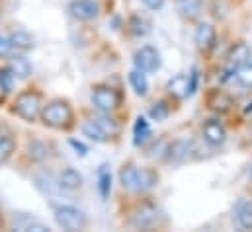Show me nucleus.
Instances as JSON below:
<instances>
[{
  "instance_id": "obj_1",
  "label": "nucleus",
  "mask_w": 252,
  "mask_h": 232,
  "mask_svg": "<svg viewBox=\"0 0 252 232\" xmlns=\"http://www.w3.org/2000/svg\"><path fill=\"white\" fill-rule=\"evenodd\" d=\"M41 121L53 129H66L72 121V108L66 100H53L41 108Z\"/></svg>"
},
{
  "instance_id": "obj_2",
  "label": "nucleus",
  "mask_w": 252,
  "mask_h": 232,
  "mask_svg": "<svg viewBox=\"0 0 252 232\" xmlns=\"http://www.w3.org/2000/svg\"><path fill=\"white\" fill-rule=\"evenodd\" d=\"M41 94L35 90H26L22 92L16 102H14V114L18 117H22L24 121H35L37 117L41 116Z\"/></svg>"
},
{
  "instance_id": "obj_3",
  "label": "nucleus",
  "mask_w": 252,
  "mask_h": 232,
  "mask_svg": "<svg viewBox=\"0 0 252 232\" xmlns=\"http://www.w3.org/2000/svg\"><path fill=\"white\" fill-rule=\"evenodd\" d=\"M55 221H57V225L61 229L70 232L84 231L88 227L86 215L80 209L72 207V205H59V207H55Z\"/></svg>"
},
{
  "instance_id": "obj_4",
  "label": "nucleus",
  "mask_w": 252,
  "mask_h": 232,
  "mask_svg": "<svg viewBox=\"0 0 252 232\" xmlns=\"http://www.w3.org/2000/svg\"><path fill=\"white\" fill-rule=\"evenodd\" d=\"M133 62H135V68L141 72H155L160 68V53L151 45H143L141 49L135 51Z\"/></svg>"
},
{
  "instance_id": "obj_5",
  "label": "nucleus",
  "mask_w": 252,
  "mask_h": 232,
  "mask_svg": "<svg viewBox=\"0 0 252 232\" xmlns=\"http://www.w3.org/2000/svg\"><path fill=\"white\" fill-rule=\"evenodd\" d=\"M92 104L100 112H112V110L118 108L120 98H118L116 90H112L110 86H96L92 90Z\"/></svg>"
},
{
  "instance_id": "obj_6",
  "label": "nucleus",
  "mask_w": 252,
  "mask_h": 232,
  "mask_svg": "<svg viewBox=\"0 0 252 232\" xmlns=\"http://www.w3.org/2000/svg\"><path fill=\"white\" fill-rule=\"evenodd\" d=\"M68 12L72 18L80 20V22H90L96 20L100 14V4L94 0H72L68 4Z\"/></svg>"
},
{
  "instance_id": "obj_7",
  "label": "nucleus",
  "mask_w": 252,
  "mask_h": 232,
  "mask_svg": "<svg viewBox=\"0 0 252 232\" xmlns=\"http://www.w3.org/2000/svg\"><path fill=\"white\" fill-rule=\"evenodd\" d=\"M201 135H203V141L211 146H219L225 143L227 139V133H225V127L217 121V119H209L203 123L201 127Z\"/></svg>"
},
{
  "instance_id": "obj_8",
  "label": "nucleus",
  "mask_w": 252,
  "mask_h": 232,
  "mask_svg": "<svg viewBox=\"0 0 252 232\" xmlns=\"http://www.w3.org/2000/svg\"><path fill=\"white\" fill-rule=\"evenodd\" d=\"M251 58H252L251 47H249L247 43L239 41V43H235V45L231 47V51H229V55H227V62H229L231 68L237 70V68L245 66L247 62H251Z\"/></svg>"
},
{
  "instance_id": "obj_9",
  "label": "nucleus",
  "mask_w": 252,
  "mask_h": 232,
  "mask_svg": "<svg viewBox=\"0 0 252 232\" xmlns=\"http://www.w3.org/2000/svg\"><path fill=\"white\" fill-rule=\"evenodd\" d=\"M157 209L153 207V205H143V207H139L137 211H135V215H133V219H131V225L135 227V229H149V227H153L155 225V221H157Z\"/></svg>"
},
{
  "instance_id": "obj_10",
  "label": "nucleus",
  "mask_w": 252,
  "mask_h": 232,
  "mask_svg": "<svg viewBox=\"0 0 252 232\" xmlns=\"http://www.w3.org/2000/svg\"><path fill=\"white\" fill-rule=\"evenodd\" d=\"M189 152H191V145H189L188 141H184V139H178V141H174V143L170 145L166 158H168V162H172V164H182L189 156Z\"/></svg>"
},
{
  "instance_id": "obj_11",
  "label": "nucleus",
  "mask_w": 252,
  "mask_h": 232,
  "mask_svg": "<svg viewBox=\"0 0 252 232\" xmlns=\"http://www.w3.org/2000/svg\"><path fill=\"white\" fill-rule=\"evenodd\" d=\"M166 90L174 98H186V96H189V78L186 74L172 76L168 80V84H166Z\"/></svg>"
},
{
  "instance_id": "obj_12",
  "label": "nucleus",
  "mask_w": 252,
  "mask_h": 232,
  "mask_svg": "<svg viewBox=\"0 0 252 232\" xmlns=\"http://www.w3.org/2000/svg\"><path fill=\"white\" fill-rule=\"evenodd\" d=\"M174 4H176L178 14L188 18V20L197 18L203 10V0H174Z\"/></svg>"
},
{
  "instance_id": "obj_13",
  "label": "nucleus",
  "mask_w": 252,
  "mask_h": 232,
  "mask_svg": "<svg viewBox=\"0 0 252 232\" xmlns=\"http://www.w3.org/2000/svg\"><path fill=\"white\" fill-rule=\"evenodd\" d=\"M193 37H195V43H197L199 49H207L215 41V28L211 24H199L195 28V35Z\"/></svg>"
},
{
  "instance_id": "obj_14",
  "label": "nucleus",
  "mask_w": 252,
  "mask_h": 232,
  "mask_svg": "<svg viewBox=\"0 0 252 232\" xmlns=\"http://www.w3.org/2000/svg\"><path fill=\"white\" fill-rule=\"evenodd\" d=\"M10 72L14 74V78H20V80H26V78H30V74H32V64H30V60L26 57H22V55H14V57L10 58Z\"/></svg>"
},
{
  "instance_id": "obj_15",
  "label": "nucleus",
  "mask_w": 252,
  "mask_h": 232,
  "mask_svg": "<svg viewBox=\"0 0 252 232\" xmlns=\"http://www.w3.org/2000/svg\"><path fill=\"white\" fill-rule=\"evenodd\" d=\"M14 227L18 231H35V232H47L51 231L47 225H43L41 221L33 219V217H28V215H20V217H14Z\"/></svg>"
},
{
  "instance_id": "obj_16",
  "label": "nucleus",
  "mask_w": 252,
  "mask_h": 232,
  "mask_svg": "<svg viewBox=\"0 0 252 232\" xmlns=\"http://www.w3.org/2000/svg\"><path fill=\"white\" fill-rule=\"evenodd\" d=\"M82 175L80 172H76L74 168H64L63 172L59 174V187L68 189V191H74L78 187H82Z\"/></svg>"
},
{
  "instance_id": "obj_17",
  "label": "nucleus",
  "mask_w": 252,
  "mask_h": 232,
  "mask_svg": "<svg viewBox=\"0 0 252 232\" xmlns=\"http://www.w3.org/2000/svg\"><path fill=\"white\" fill-rule=\"evenodd\" d=\"M80 131H82L84 137H88V139L94 141V143H108V135L100 129V125H98L94 119L84 121V123L80 125Z\"/></svg>"
},
{
  "instance_id": "obj_18",
  "label": "nucleus",
  "mask_w": 252,
  "mask_h": 232,
  "mask_svg": "<svg viewBox=\"0 0 252 232\" xmlns=\"http://www.w3.org/2000/svg\"><path fill=\"white\" fill-rule=\"evenodd\" d=\"M8 39H10V43H12V47H14L16 51H30V49H33V45H35L33 37H32L28 31H22V29L10 33Z\"/></svg>"
},
{
  "instance_id": "obj_19",
  "label": "nucleus",
  "mask_w": 252,
  "mask_h": 232,
  "mask_svg": "<svg viewBox=\"0 0 252 232\" xmlns=\"http://www.w3.org/2000/svg\"><path fill=\"white\" fill-rule=\"evenodd\" d=\"M98 193L102 199H108L112 193V172L108 164H102L98 168Z\"/></svg>"
},
{
  "instance_id": "obj_20",
  "label": "nucleus",
  "mask_w": 252,
  "mask_h": 232,
  "mask_svg": "<svg viewBox=\"0 0 252 232\" xmlns=\"http://www.w3.org/2000/svg\"><path fill=\"white\" fill-rule=\"evenodd\" d=\"M149 139H151V125H149V121H147L145 117H137L135 127H133V143H135L137 146H141V145H145Z\"/></svg>"
},
{
  "instance_id": "obj_21",
  "label": "nucleus",
  "mask_w": 252,
  "mask_h": 232,
  "mask_svg": "<svg viewBox=\"0 0 252 232\" xmlns=\"http://www.w3.org/2000/svg\"><path fill=\"white\" fill-rule=\"evenodd\" d=\"M137 175H139V170L133 164H126L120 170V183H122V187L127 189V191H137Z\"/></svg>"
},
{
  "instance_id": "obj_22",
  "label": "nucleus",
  "mask_w": 252,
  "mask_h": 232,
  "mask_svg": "<svg viewBox=\"0 0 252 232\" xmlns=\"http://www.w3.org/2000/svg\"><path fill=\"white\" fill-rule=\"evenodd\" d=\"M129 84H131V88L135 90L137 96L145 98V96L149 94V82H147L145 72H141V70H137V68L131 70V72H129Z\"/></svg>"
},
{
  "instance_id": "obj_23",
  "label": "nucleus",
  "mask_w": 252,
  "mask_h": 232,
  "mask_svg": "<svg viewBox=\"0 0 252 232\" xmlns=\"http://www.w3.org/2000/svg\"><path fill=\"white\" fill-rule=\"evenodd\" d=\"M158 181V174L149 170V168H143L139 170V175H137V191H149L157 185Z\"/></svg>"
},
{
  "instance_id": "obj_24",
  "label": "nucleus",
  "mask_w": 252,
  "mask_h": 232,
  "mask_svg": "<svg viewBox=\"0 0 252 232\" xmlns=\"http://www.w3.org/2000/svg\"><path fill=\"white\" fill-rule=\"evenodd\" d=\"M237 221L243 229H252V203L251 201H239L237 205Z\"/></svg>"
},
{
  "instance_id": "obj_25",
  "label": "nucleus",
  "mask_w": 252,
  "mask_h": 232,
  "mask_svg": "<svg viewBox=\"0 0 252 232\" xmlns=\"http://www.w3.org/2000/svg\"><path fill=\"white\" fill-rule=\"evenodd\" d=\"M94 121L100 125V129L108 135V139L110 137H116L118 133H120V125L112 119V117H108V116H100V117H94Z\"/></svg>"
},
{
  "instance_id": "obj_26",
  "label": "nucleus",
  "mask_w": 252,
  "mask_h": 232,
  "mask_svg": "<svg viewBox=\"0 0 252 232\" xmlns=\"http://www.w3.org/2000/svg\"><path fill=\"white\" fill-rule=\"evenodd\" d=\"M14 148H16V143L12 137H2L0 135V164H6L12 154H14Z\"/></svg>"
},
{
  "instance_id": "obj_27",
  "label": "nucleus",
  "mask_w": 252,
  "mask_h": 232,
  "mask_svg": "<svg viewBox=\"0 0 252 232\" xmlns=\"http://www.w3.org/2000/svg\"><path fill=\"white\" fill-rule=\"evenodd\" d=\"M28 152H30V156L33 158V160H43V158H47V146L43 145V143H32L30 146H28Z\"/></svg>"
},
{
  "instance_id": "obj_28",
  "label": "nucleus",
  "mask_w": 252,
  "mask_h": 232,
  "mask_svg": "<svg viewBox=\"0 0 252 232\" xmlns=\"http://www.w3.org/2000/svg\"><path fill=\"white\" fill-rule=\"evenodd\" d=\"M237 80L243 86H252V62H247L245 66L237 68Z\"/></svg>"
},
{
  "instance_id": "obj_29",
  "label": "nucleus",
  "mask_w": 252,
  "mask_h": 232,
  "mask_svg": "<svg viewBox=\"0 0 252 232\" xmlns=\"http://www.w3.org/2000/svg\"><path fill=\"white\" fill-rule=\"evenodd\" d=\"M151 117L155 119V121H164L168 114H170V110H168V106L164 104V102H158V104H153V108H151Z\"/></svg>"
},
{
  "instance_id": "obj_30",
  "label": "nucleus",
  "mask_w": 252,
  "mask_h": 232,
  "mask_svg": "<svg viewBox=\"0 0 252 232\" xmlns=\"http://www.w3.org/2000/svg\"><path fill=\"white\" fill-rule=\"evenodd\" d=\"M14 74L10 72V68H6V70H0V88L4 90V92H10L12 90V86H14Z\"/></svg>"
},
{
  "instance_id": "obj_31",
  "label": "nucleus",
  "mask_w": 252,
  "mask_h": 232,
  "mask_svg": "<svg viewBox=\"0 0 252 232\" xmlns=\"http://www.w3.org/2000/svg\"><path fill=\"white\" fill-rule=\"evenodd\" d=\"M12 51H14V47H12L10 39H8V37H4V35H0V58L12 55Z\"/></svg>"
},
{
  "instance_id": "obj_32",
  "label": "nucleus",
  "mask_w": 252,
  "mask_h": 232,
  "mask_svg": "<svg viewBox=\"0 0 252 232\" xmlns=\"http://www.w3.org/2000/svg\"><path fill=\"white\" fill-rule=\"evenodd\" d=\"M68 145H70V146H72V148L76 150V154H80V156H86V152H88V148H86V146H84L82 143H78V141H74V139H70V141H68Z\"/></svg>"
},
{
  "instance_id": "obj_33",
  "label": "nucleus",
  "mask_w": 252,
  "mask_h": 232,
  "mask_svg": "<svg viewBox=\"0 0 252 232\" xmlns=\"http://www.w3.org/2000/svg\"><path fill=\"white\" fill-rule=\"evenodd\" d=\"M143 2H145V6L151 8V10H160V8L164 6V0H143Z\"/></svg>"
}]
</instances>
